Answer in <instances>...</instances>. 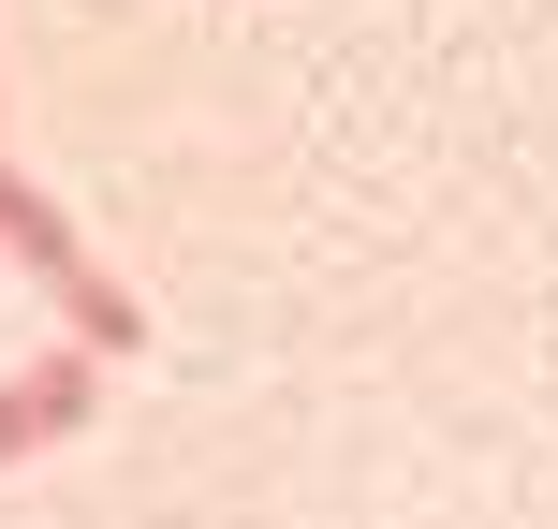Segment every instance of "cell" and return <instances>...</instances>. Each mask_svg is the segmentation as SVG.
<instances>
[{"label":"cell","instance_id":"6da1fadb","mask_svg":"<svg viewBox=\"0 0 558 529\" xmlns=\"http://www.w3.org/2000/svg\"><path fill=\"white\" fill-rule=\"evenodd\" d=\"M0 251H15V279H45V294L74 309V338H88V353H133V338H147V324H133V294H118V279L74 251V221H59V206L29 192L15 163H0Z\"/></svg>","mask_w":558,"mask_h":529},{"label":"cell","instance_id":"7a4b0ae2","mask_svg":"<svg viewBox=\"0 0 558 529\" xmlns=\"http://www.w3.org/2000/svg\"><path fill=\"white\" fill-rule=\"evenodd\" d=\"M88 397H104V353H88V338H74V353H45L29 383H0V471H15L29 442H59V426H88Z\"/></svg>","mask_w":558,"mask_h":529}]
</instances>
